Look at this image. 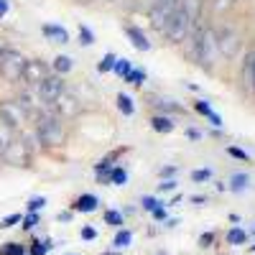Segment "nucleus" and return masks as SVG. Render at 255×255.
<instances>
[{
    "label": "nucleus",
    "instance_id": "nucleus-26",
    "mask_svg": "<svg viewBox=\"0 0 255 255\" xmlns=\"http://www.w3.org/2000/svg\"><path fill=\"white\" fill-rule=\"evenodd\" d=\"M51 250V240H33L31 243V255H46Z\"/></svg>",
    "mask_w": 255,
    "mask_h": 255
},
{
    "label": "nucleus",
    "instance_id": "nucleus-37",
    "mask_svg": "<svg viewBox=\"0 0 255 255\" xmlns=\"http://www.w3.org/2000/svg\"><path fill=\"white\" fill-rule=\"evenodd\" d=\"M140 204H143V209H145V212H153V209H156L158 204H163V202H158L156 197H143V199H140Z\"/></svg>",
    "mask_w": 255,
    "mask_h": 255
},
{
    "label": "nucleus",
    "instance_id": "nucleus-46",
    "mask_svg": "<svg viewBox=\"0 0 255 255\" xmlns=\"http://www.w3.org/2000/svg\"><path fill=\"white\" fill-rule=\"evenodd\" d=\"M161 176H166V179H168V176H174V168H171V166H166V168H161Z\"/></svg>",
    "mask_w": 255,
    "mask_h": 255
},
{
    "label": "nucleus",
    "instance_id": "nucleus-6",
    "mask_svg": "<svg viewBox=\"0 0 255 255\" xmlns=\"http://www.w3.org/2000/svg\"><path fill=\"white\" fill-rule=\"evenodd\" d=\"M215 38H217V51L225 59H232V56L240 51V33L235 28L222 26L220 31H215Z\"/></svg>",
    "mask_w": 255,
    "mask_h": 255
},
{
    "label": "nucleus",
    "instance_id": "nucleus-51",
    "mask_svg": "<svg viewBox=\"0 0 255 255\" xmlns=\"http://www.w3.org/2000/svg\"><path fill=\"white\" fill-rule=\"evenodd\" d=\"M250 250H253V253H255V245H253V248H250Z\"/></svg>",
    "mask_w": 255,
    "mask_h": 255
},
{
    "label": "nucleus",
    "instance_id": "nucleus-31",
    "mask_svg": "<svg viewBox=\"0 0 255 255\" xmlns=\"http://www.w3.org/2000/svg\"><path fill=\"white\" fill-rule=\"evenodd\" d=\"M38 225V212H28L26 217H20V227L23 230H33Z\"/></svg>",
    "mask_w": 255,
    "mask_h": 255
},
{
    "label": "nucleus",
    "instance_id": "nucleus-11",
    "mask_svg": "<svg viewBox=\"0 0 255 255\" xmlns=\"http://www.w3.org/2000/svg\"><path fill=\"white\" fill-rule=\"evenodd\" d=\"M51 108H54V113L59 115V118H74L77 113H79V108H82V105H79V100L72 95V92H67V90H64L54 102H51Z\"/></svg>",
    "mask_w": 255,
    "mask_h": 255
},
{
    "label": "nucleus",
    "instance_id": "nucleus-41",
    "mask_svg": "<svg viewBox=\"0 0 255 255\" xmlns=\"http://www.w3.org/2000/svg\"><path fill=\"white\" fill-rule=\"evenodd\" d=\"M176 189V181L174 179H166L163 184H158V191H161V194H163V191H174Z\"/></svg>",
    "mask_w": 255,
    "mask_h": 255
},
{
    "label": "nucleus",
    "instance_id": "nucleus-22",
    "mask_svg": "<svg viewBox=\"0 0 255 255\" xmlns=\"http://www.w3.org/2000/svg\"><path fill=\"white\" fill-rule=\"evenodd\" d=\"M110 181L115 184V186H125L128 184V171H125V168L123 166H115V168H110Z\"/></svg>",
    "mask_w": 255,
    "mask_h": 255
},
{
    "label": "nucleus",
    "instance_id": "nucleus-29",
    "mask_svg": "<svg viewBox=\"0 0 255 255\" xmlns=\"http://www.w3.org/2000/svg\"><path fill=\"white\" fill-rule=\"evenodd\" d=\"M13 140V135H10V128H5L3 123H0V156H3V151L8 148V143Z\"/></svg>",
    "mask_w": 255,
    "mask_h": 255
},
{
    "label": "nucleus",
    "instance_id": "nucleus-40",
    "mask_svg": "<svg viewBox=\"0 0 255 255\" xmlns=\"http://www.w3.org/2000/svg\"><path fill=\"white\" fill-rule=\"evenodd\" d=\"M18 222H20V215H8L3 222H0V227L8 230V227H13V225H18Z\"/></svg>",
    "mask_w": 255,
    "mask_h": 255
},
{
    "label": "nucleus",
    "instance_id": "nucleus-1",
    "mask_svg": "<svg viewBox=\"0 0 255 255\" xmlns=\"http://www.w3.org/2000/svg\"><path fill=\"white\" fill-rule=\"evenodd\" d=\"M189 44V56L194 59L199 67H204L207 72L215 67L217 59V38H215V28H197L194 33H189V38L184 41Z\"/></svg>",
    "mask_w": 255,
    "mask_h": 255
},
{
    "label": "nucleus",
    "instance_id": "nucleus-14",
    "mask_svg": "<svg viewBox=\"0 0 255 255\" xmlns=\"http://www.w3.org/2000/svg\"><path fill=\"white\" fill-rule=\"evenodd\" d=\"M97 204H100V199H97L95 194H82V197L74 199L72 209H74V212H84V215H90V212L97 209Z\"/></svg>",
    "mask_w": 255,
    "mask_h": 255
},
{
    "label": "nucleus",
    "instance_id": "nucleus-33",
    "mask_svg": "<svg viewBox=\"0 0 255 255\" xmlns=\"http://www.w3.org/2000/svg\"><path fill=\"white\" fill-rule=\"evenodd\" d=\"M79 41H82L84 46H92V44H95V33H92L87 26H79Z\"/></svg>",
    "mask_w": 255,
    "mask_h": 255
},
{
    "label": "nucleus",
    "instance_id": "nucleus-3",
    "mask_svg": "<svg viewBox=\"0 0 255 255\" xmlns=\"http://www.w3.org/2000/svg\"><path fill=\"white\" fill-rule=\"evenodd\" d=\"M191 28H194V23H191L186 8L181 5V0H179V5L174 8L171 18H168V23H166V28H163V33L168 36V41H171V44H184V41L189 38V33H191Z\"/></svg>",
    "mask_w": 255,
    "mask_h": 255
},
{
    "label": "nucleus",
    "instance_id": "nucleus-38",
    "mask_svg": "<svg viewBox=\"0 0 255 255\" xmlns=\"http://www.w3.org/2000/svg\"><path fill=\"white\" fill-rule=\"evenodd\" d=\"M46 207V197H33L28 202V212H38V209H44Z\"/></svg>",
    "mask_w": 255,
    "mask_h": 255
},
{
    "label": "nucleus",
    "instance_id": "nucleus-4",
    "mask_svg": "<svg viewBox=\"0 0 255 255\" xmlns=\"http://www.w3.org/2000/svg\"><path fill=\"white\" fill-rule=\"evenodd\" d=\"M0 123L10 130H18V128H23L28 123V113L23 110V105L18 100H5L0 102Z\"/></svg>",
    "mask_w": 255,
    "mask_h": 255
},
{
    "label": "nucleus",
    "instance_id": "nucleus-52",
    "mask_svg": "<svg viewBox=\"0 0 255 255\" xmlns=\"http://www.w3.org/2000/svg\"><path fill=\"white\" fill-rule=\"evenodd\" d=\"M108 3H113V0H108Z\"/></svg>",
    "mask_w": 255,
    "mask_h": 255
},
{
    "label": "nucleus",
    "instance_id": "nucleus-30",
    "mask_svg": "<svg viewBox=\"0 0 255 255\" xmlns=\"http://www.w3.org/2000/svg\"><path fill=\"white\" fill-rule=\"evenodd\" d=\"M130 69H133V67H130V61H128V59H115V64H113V72L120 74V77H125Z\"/></svg>",
    "mask_w": 255,
    "mask_h": 255
},
{
    "label": "nucleus",
    "instance_id": "nucleus-50",
    "mask_svg": "<svg viewBox=\"0 0 255 255\" xmlns=\"http://www.w3.org/2000/svg\"><path fill=\"white\" fill-rule=\"evenodd\" d=\"M191 202H197V204H207V199H204V197H191Z\"/></svg>",
    "mask_w": 255,
    "mask_h": 255
},
{
    "label": "nucleus",
    "instance_id": "nucleus-2",
    "mask_svg": "<svg viewBox=\"0 0 255 255\" xmlns=\"http://www.w3.org/2000/svg\"><path fill=\"white\" fill-rule=\"evenodd\" d=\"M36 140L44 148H59L67 140V130H64V123L59 115H41L36 123Z\"/></svg>",
    "mask_w": 255,
    "mask_h": 255
},
{
    "label": "nucleus",
    "instance_id": "nucleus-54",
    "mask_svg": "<svg viewBox=\"0 0 255 255\" xmlns=\"http://www.w3.org/2000/svg\"><path fill=\"white\" fill-rule=\"evenodd\" d=\"M69 255H72V253H69Z\"/></svg>",
    "mask_w": 255,
    "mask_h": 255
},
{
    "label": "nucleus",
    "instance_id": "nucleus-5",
    "mask_svg": "<svg viewBox=\"0 0 255 255\" xmlns=\"http://www.w3.org/2000/svg\"><path fill=\"white\" fill-rule=\"evenodd\" d=\"M23 67H26V56L20 51H15V49H8L5 56L0 59V74H3L5 82H20Z\"/></svg>",
    "mask_w": 255,
    "mask_h": 255
},
{
    "label": "nucleus",
    "instance_id": "nucleus-35",
    "mask_svg": "<svg viewBox=\"0 0 255 255\" xmlns=\"http://www.w3.org/2000/svg\"><path fill=\"white\" fill-rule=\"evenodd\" d=\"M156 105H158V108H161L163 113H179V110H181L179 105H176V102H171V100H158Z\"/></svg>",
    "mask_w": 255,
    "mask_h": 255
},
{
    "label": "nucleus",
    "instance_id": "nucleus-24",
    "mask_svg": "<svg viewBox=\"0 0 255 255\" xmlns=\"http://www.w3.org/2000/svg\"><path fill=\"white\" fill-rule=\"evenodd\" d=\"M105 225H110V227H123L125 222H123V215H120V212L118 209H108V212H105Z\"/></svg>",
    "mask_w": 255,
    "mask_h": 255
},
{
    "label": "nucleus",
    "instance_id": "nucleus-49",
    "mask_svg": "<svg viewBox=\"0 0 255 255\" xmlns=\"http://www.w3.org/2000/svg\"><path fill=\"white\" fill-rule=\"evenodd\" d=\"M59 220H64V222H69V220H72V212H64V215H59Z\"/></svg>",
    "mask_w": 255,
    "mask_h": 255
},
{
    "label": "nucleus",
    "instance_id": "nucleus-9",
    "mask_svg": "<svg viewBox=\"0 0 255 255\" xmlns=\"http://www.w3.org/2000/svg\"><path fill=\"white\" fill-rule=\"evenodd\" d=\"M38 95H41V100H44L46 105H49V108H51V102L64 92V90H67V87H64V79H61V74H49L44 82H41L38 84Z\"/></svg>",
    "mask_w": 255,
    "mask_h": 255
},
{
    "label": "nucleus",
    "instance_id": "nucleus-12",
    "mask_svg": "<svg viewBox=\"0 0 255 255\" xmlns=\"http://www.w3.org/2000/svg\"><path fill=\"white\" fill-rule=\"evenodd\" d=\"M41 31H44V36H46L49 41H54V44H67V41H69V31L61 28V26H56V23H46Z\"/></svg>",
    "mask_w": 255,
    "mask_h": 255
},
{
    "label": "nucleus",
    "instance_id": "nucleus-36",
    "mask_svg": "<svg viewBox=\"0 0 255 255\" xmlns=\"http://www.w3.org/2000/svg\"><path fill=\"white\" fill-rule=\"evenodd\" d=\"M227 153H230L232 158H238V161H245V163L250 161V156L243 151V148H235V145H230V148H227Z\"/></svg>",
    "mask_w": 255,
    "mask_h": 255
},
{
    "label": "nucleus",
    "instance_id": "nucleus-25",
    "mask_svg": "<svg viewBox=\"0 0 255 255\" xmlns=\"http://www.w3.org/2000/svg\"><path fill=\"white\" fill-rule=\"evenodd\" d=\"M248 184H250V179L245 174H235V176L230 179V189L232 191H243V189H248Z\"/></svg>",
    "mask_w": 255,
    "mask_h": 255
},
{
    "label": "nucleus",
    "instance_id": "nucleus-23",
    "mask_svg": "<svg viewBox=\"0 0 255 255\" xmlns=\"http://www.w3.org/2000/svg\"><path fill=\"white\" fill-rule=\"evenodd\" d=\"M72 67H74V64H72L69 56H56V59H54V72H56V74H69Z\"/></svg>",
    "mask_w": 255,
    "mask_h": 255
},
{
    "label": "nucleus",
    "instance_id": "nucleus-27",
    "mask_svg": "<svg viewBox=\"0 0 255 255\" xmlns=\"http://www.w3.org/2000/svg\"><path fill=\"white\" fill-rule=\"evenodd\" d=\"M115 54H105L102 59H100V64H97V72L100 74H105V72H113V64H115Z\"/></svg>",
    "mask_w": 255,
    "mask_h": 255
},
{
    "label": "nucleus",
    "instance_id": "nucleus-13",
    "mask_svg": "<svg viewBox=\"0 0 255 255\" xmlns=\"http://www.w3.org/2000/svg\"><path fill=\"white\" fill-rule=\"evenodd\" d=\"M125 33H128V38H130V44H133L138 51H148V49H151V41L145 38V33H143L140 28H135V26H128V28H125Z\"/></svg>",
    "mask_w": 255,
    "mask_h": 255
},
{
    "label": "nucleus",
    "instance_id": "nucleus-42",
    "mask_svg": "<svg viewBox=\"0 0 255 255\" xmlns=\"http://www.w3.org/2000/svg\"><path fill=\"white\" fill-rule=\"evenodd\" d=\"M151 215H153V220H158V222H161V220H166V207H163V204H158V207L151 212Z\"/></svg>",
    "mask_w": 255,
    "mask_h": 255
},
{
    "label": "nucleus",
    "instance_id": "nucleus-45",
    "mask_svg": "<svg viewBox=\"0 0 255 255\" xmlns=\"http://www.w3.org/2000/svg\"><path fill=\"white\" fill-rule=\"evenodd\" d=\"M8 13V0H0V18Z\"/></svg>",
    "mask_w": 255,
    "mask_h": 255
},
{
    "label": "nucleus",
    "instance_id": "nucleus-19",
    "mask_svg": "<svg viewBox=\"0 0 255 255\" xmlns=\"http://www.w3.org/2000/svg\"><path fill=\"white\" fill-rule=\"evenodd\" d=\"M120 151H115V153H110V156H105V158H100L97 161V166H95V174L102 179V174H110V168H113V158L118 156Z\"/></svg>",
    "mask_w": 255,
    "mask_h": 255
},
{
    "label": "nucleus",
    "instance_id": "nucleus-47",
    "mask_svg": "<svg viewBox=\"0 0 255 255\" xmlns=\"http://www.w3.org/2000/svg\"><path fill=\"white\" fill-rule=\"evenodd\" d=\"M5 51H8V46H5V41H3V38H0V59H3V56H5Z\"/></svg>",
    "mask_w": 255,
    "mask_h": 255
},
{
    "label": "nucleus",
    "instance_id": "nucleus-43",
    "mask_svg": "<svg viewBox=\"0 0 255 255\" xmlns=\"http://www.w3.org/2000/svg\"><path fill=\"white\" fill-rule=\"evenodd\" d=\"M212 243H215V235H212V232H204V235L199 238V245H202V248H209Z\"/></svg>",
    "mask_w": 255,
    "mask_h": 255
},
{
    "label": "nucleus",
    "instance_id": "nucleus-10",
    "mask_svg": "<svg viewBox=\"0 0 255 255\" xmlns=\"http://www.w3.org/2000/svg\"><path fill=\"white\" fill-rule=\"evenodd\" d=\"M179 5V0H156V5L151 8V23L156 31H163L166 23H168V18H171L174 8Z\"/></svg>",
    "mask_w": 255,
    "mask_h": 255
},
{
    "label": "nucleus",
    "instance_id": "nucleus-39",
    "mask_svg": "<svg viewBox=\"0 0 255 255\" xmlns=\"http://www.w3.org/2000/svg\"><path fill=\"white\" fill-rule=\"evenodd\" d=\"M232 5H235V0H215V10H217V13H225V10H230Z\"/></svg>",
    "mask_w": 255,
    "mask_h": 255
},
{
    "label": "nucleus",
    "instance_id": "nucleus-28",
    "mask_svg": "<svg viewBox=\"0 0 255 255\" xmlns=\"http://www.w3.org/2000/svg\"><path fill=\"white\" fill-rule=\"evenodd\" d=\"M123 79H125L128 84H143V82H145V72H143V69H130Z\"/></svg>",
    "mask_w": 255,
    "mask_h": 255
},
{
    "label": "nucleus",
    "instance_id": "nucleus-7",
    "mask_svg": "<svg viewBox=\"0 0 255 255\" xmlns=\"http://www.w3.org/2000/svg\"><path fill=\"white\" fill-rule=\"evenodd\" d=\"M3 158H5L10 166H28V163H31V148H28L26 140L13 138V140L8 143V148L3 151Z\"/></svg>",
    "mask_w": 255,
    "mask_h": 255
},
{
    "label": "nucleus",
    "instance_id": "nucleus-53",
    "mask_svg": "<svg viewBox=\"0 0 255 255\" xmlns=\"http://www.w3.org/2000/svg\"><path fill=\"white\" fill-rule=\"evenodd\" d=\"M253 232H255V227H253Z\"/></svg>",
    "mask_w": 255,
    "mask_h": 255
},
{
    "label": "nucleus",
    "instance_id": "nucleus-32",
    "mask_svg": "<svg viewBox=\"0 0 255 255\" xmlns=\"http://www.w3.org/2000/svg\"><path fill=\"white\" fill-rule=\"evenodd\" d=\"M0 255H26V250L18 243H8L5 248H0Z\"/></svg>",
    "mask_w": 255,
    "mask_h": 255
},
{
    "label": "nucleus",
    "instance_id": "nucleus-48",
    "mask_svg": "<svg viewBox=\"0 0 255 255\" xmlns=\"http://www.w3.org/2000/svg\"><path fill=\"white\" fill-rule=\"evenodd\" d=\"M253 95H255V51H253Z\"/></svg>",
    "mask_w": 255,
    "mask_h": 255
},
{
    "label": "nucleus",
    "instance_id": "nucleus-44",
    "mask_svg": "<svg viewBox=\"0 0 255 255\" xmlns=\"http://www.w3.org/2000/svg\"><path fill=\"white\" fill-rule=\"evenodd\" d=\"M82 238H84V240H95V238H97L95 227H82Z\"/></svg>",
    "mask_w": 255,
    "mask_h": 255
},
{
    "label": "nucleus",
    "instance_id": "nucleus-17",
    "mask_svg": "<svg viewBox=\"0 0 255 255\" xmlns=\"http://www.w3.org/2000/svg\"><path fill=\"white\" fill-rule=\"evenodd\" d=\"M194 108H197V113H199V115H204V118H209V120H212V125H217V128L222 125V118H220V115H217L215 110H212V108H209V102H204V100H199V102L194 105Z\"/></svg>",
    "mask_w": 255,
    "mask_h": 255
},
{
    "label": "nucleus",
    "instance_id": "nucleus-21",
    "mask_svg": "<svg viewBox=\"0 0 255 255\" xmlns=\"http://www.w3.org/2000/svg\"><path fill=\"white\" fill-rule=\"evenodd\" d=\"M133 243V232L130 230H118V235H115V240H113V245L118 248V250H123V248H128Z\"/></svg>",
    "mask_w": 255,
    "mask_h": 255
},
{
    "label": "nucleus",
    "instance_id": "nucleus-15",
    "mask_svg": "<svg viewBox=\"0 0 255 255\" xmlns=\"http://www.w3.org/2000/svg\"><path fill=\"white\" fill-rule=\"evenodd\" d=\"M151 125H153L156 133H171L174 130V120L168 118V115H153Z\"/></svg>",
    "mask_w": 255,
    "mask_h": 255
},
{
    "label": "nucleus",
    "instance_id": "nucleus-18",
    "mask_svg": "<svg viewBox=\"0 0 255 255\" xmlns=\"http://www.w3.org/2000/svg\"><path fill=\"white\" fill-rule=\"evenodd\" d=\"M227 243H230V245H245V243H248V232H245L243 227H232V230L227 232Z\"/></svg>",
    "mask_w": 255,
    "mask_h": 255
},
{
    "label": "nucleus",
    "instance_id": "nucleus-8",
    "mask_svg": "<svg viewBox=\"0 0 255 255\" xmlns=\"http://www.w3.org/2000/svg\"><path fill=\"white\" fill-rule=\"evenodd\" d=\"M51 72H49V67L41 59H26V67H23V79L28 87H38L41 82H44L46 77H49Z\"/></svg>",
    "mask_w": 255,
    "mask_h": 255
},
{
    "label": "nucleus",
    "instance_id": "nucleus-34",
    "mask_svg": "<svg viewBox=\"0 0 255 255\" xmlns=\"http://www.w3.org/2000/svg\"><path fill=\"white\" fill-rule=\"evenodd\" d=\"M209 179H212V171H209V168H197V171H191V181H197V184L209 181Z\"/></svg>",
    "mask_w": 255,
    "mask_h": 255
},
{
    "label": "nucleus",
    "instance_id": "nucleus-20",
    "mask_svg": "<svg viewBox=\"0 0 255 255\" xmlns=\"http://www.w3.org/2000/svg\"><path fill=\"white\" fill-rule=\"evenodd\" d=\"M118 110L123 113V115H128V118H130L133 113H135V105H133V100L130 97H128V95H118Z\"/></svg>",
    "mask_w": 255,
    "mask_h": 255
},
{
    "label": "nucleus",
    "instance_id": "nucleus-16",
    "mask_svg": "<svg viewBox=\"0 0 255 255\" xmlns=\"http://www.w3.org/2000/svg\"><path fill=\"white\" fill-rule=\"evenodd\" d=\"M243 87L248 90V92H253V51L245 56V61H243Z\"/></svg>",
    "mask_w": 255,
    "mask_h": 255
}]
</instances>
